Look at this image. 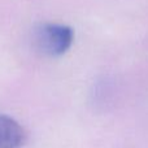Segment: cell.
Instances as JSON below:
<instances>
[{
    "mask_svg": "<svg viewBox=\"0 0 148 148\" xmlns=\"http://www.w3.org/2000/svg\"><path fill=\"white\" fill-rule=\"evenodd\" d=\"M74 31L61 23H46L36 31V44L49 56H61L72 47Z\"/></svg>",
    "mask_w": 148,
    "mask_h": 148,
    "instance_id": "obj_1",
    "label": "cell"
},
{
    "mask_svg": "<svg viewBox=\"0 0 148 148\" xmlns=\"http://www.w3.org/2000/svg\"><path fill=\"white\" fill-rule=\"evenodd\" d=\"M25 140V129L16 120L0 114V148H20Z\"/></svg>",
    "mask_w": 148,
    "mask_h": 148,
    "instance_id": "obj_2",
    "label": "cell"
}]
</instances>
